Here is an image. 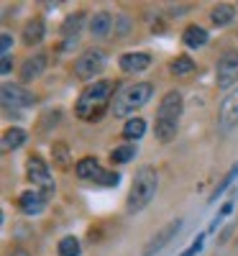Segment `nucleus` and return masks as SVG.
<instances>
[{
  "instance_id": "obj_1",
  "label": "nucleus",
  "mask_w": 238,
  "mask_h": 256,
  "mask_svg": "<svg viewBox=\"0 0 238 256\" xmlns=\"http://www.w3.org/2000/svg\"><path fill=\"white\" fill-rule=\"evenodd\" d=\"M180 118H182V95L177 90H169L156 110V120H154V136L162 144H169L180 131Z\"/></svg>"
},
{
  "instance_id": "obj_2",
  "label": "nucleus",
  "mask_w": 238,
  "mask_h": 256,
  "mask_svg": "<svg viewBox=\"0 0 238 256\" xmlns=\"http://www.w3.org/2000/svg\"><path fill=\"white\" fill-rule=\"evenodd\" d=\"M159 190V174L154 166H141L136 177H134V184H131V192H128V200H126V212L128 216H136L141 212L151 200H154Z\"/></svg>"
},
{
  "instance_id": "obj_3",
  "label": "nucleus",
  "mask_w": 238,
  "mask_h": 256,
  "mask_svg": "<svg viewBox=\"0 0 238 256\" xmlns=\"http://www.w3.org/2000/svg\"><path fill=\"white\" fill-rule=\"evenodd\" d=\"M154 95V88L148 82H136V84H118V90L110 102V113L116 118H126L134 110H138L141 105H146Z\"/></svg>"
},
{
  "instance_id": "obj_4",
  "label": "nucleus",
  "mask_w": 238,
  "mask_h": 256,
  "mask_svg": "<svg viewBox=\"0 0 238 256\" xmlns=\"http://www.w3.org/2000/svg\"><path fill=\"white\" fill-rule=\"evenodd\" d=\"M113 95V82H108V80H100L95 84H90V88H84L77 105H74V113L77 118L82 120H95L100 116V108L110 100Z\"/></svg>"
},
{
  "instance_id": "obj_5",
  "label": "nucleus",
  "mask_w": 238,
  "mask_h": 256,
  "mask_svg": "<svg viewBox=\"0 0 238 256\" xmlns=\"http://www.w3.org/2000/svg\"><path fill=\"white\" fill-rule=\"evenodd\" d=\"M105 64H108L105 52H100V49H88L84 54H80L77 62H74V77H77V80H95V77L105 70Z\"/></svg>"
},
{
  "instance_id": "obj_6",
  "label": "nucleus",
  "mask_w": 238,
  "mask_h": 256,
  "mask_svg": "<svg viewBox=\"0 0 238 256\" xmlns=\"http://www.w3.org/2000/svg\"><path fill=\"white\" fill-rule=\"evenodd\" d=\"M215 82H218L220 90H230L238 82V52L236 49L226 52L218 59V64H215Z\"/></svg>"
},
{
  "instance_id": "obj_7",
  "label": "nucleus",
  "mask_w": 238,
  "mask_h": 256,
  "mask_svg": "<svg viewBox=\"0 0 238 256\" xmlns=\"http://www.w3.org/2000/svg\"><path fill=\"white\" fill-rule=\"evenodd\" d=\"M26 174L31 180V184L36 190H44L46 195H54V177H52V169L44 164L41 156H28L26 162Z\"/></svg>"
},
{
  "instance_id": "obj_8",
  "label": "nucleus",
  "mask_w": 238,
  "mask_h": 256,
  "mask_svg": "<svg viewBox=\"0 0 238 256\" xmlns=\"http://www.w3.org/2000/svg\"><path fill=\"white\" fill-rule=\"evenodd\" d=\"M0 100H3V108H31L36 102L34 92H28L20 84H3L0 88Z\"/></svg>"
},
{
  "instance_id": "obj_9",
  "label": "nucleus",
  "mask_w": 238,
  "mask_h": 256,
  "mask_svg": "<svg viewBox=\"0 0 238 256\" xmlns=\"http://www.w3.org/2000/svg\"><path fill=\"white\" fill-rule=\"evenodd\" d=\"M182 228V218H177V220H172V223H166L162 230H156V236H151V241L144 246V251H141V256H156L172 238L177 236V230Z\"/></svg>"
},
{
  "instance_id": "obj_10",
  "label": "nucleus",
  "mask_w": 238,
  "mask_h": 256,
  "mask_svg": "<svg viewBox=\"0 0 238 256\" xmlns=\"http://www.w3.org/2000/svg\"><path fill=\"white\" fill-rule=\"evenodd\" d=\"M218 126L220 131H233V128L238 126V90L228 92L226 100L220 102V110H218Z\"/></svg>"
},
{
  "instance_id": "obj_11",
  "label": "nucleus",
  "mask_w": 238,
  "mask_h": 256,
  "mask_svg": "<svg viewBox=\"0 0 238 256\" xmlns=\"http://www.w3.org/2000/svg\"><path fill=\"white\" fill-rule=\"evenodd\" d=\"M46 202H49V195L44 190H26L24 195H20V200H18V205H20V210L26 212V216H38V212H44V208H46Z\"/></svg>"
},
{
  "instance_id": "obj_12",
  "label": "nucleus",
  "mask_w": 238,
  "mask_h": 256,
  "mask_svg": "<svg viewBox=\"0 0 238 256\" xmlns=\"http://www.w3.org/2000/svg\"><path fill=\"white\" fill-rule=\"evenodd\" d=\"M118 64H120V70L126 74H138V72H146L151 67V54H146V52H128V54L120 56Z\"/></svg>"
},
{
  "instance_id": "obj_13",
  "label": "nucleus",
  "mask_w": 238,
  "mask_h": 256,
  "mask_svg": "<svg viewBox=\"0 0 238 256\" xmlns=\"http://www.w3.org/2000/svg\"><path fill=\"white\" fill-rule=\"evenodd\" d=\"M44 70H46V54H34V56H28L24 62V67H20V80L34 82Z\"/></svg>"
},
{
  "instance_id": "obj_14",
  "label": "nucleus",
  "mask_w": 238,
  "mask_h": 256,
  "mask_svg": "<svg viewBox=\"0 0 238 256\" xmlns=\"http://www.w3.org/2000/svg\"><path fill=\"white\" fill-rule=\"evenodd\" d=\"M44 34H46L44 20H41V18L28 20V24L24 26V44H26V46H36V44H41V38H44Z\"/></svg>"
},
{
  "instance_id": "obj_15",
  "label": "nucleus",
  "mask_w": 238,
  "mask_h": 256,
  "mask_svg": "<svg viewBox=\"0 0 238 256\" xmlns=\"http://www.w3.org/2000/svg\"><path fill=\"white\" fill-rule=\"evenodd\" d=\"M208 31L202 28V26H187L184 28V34H182V41H184V46H190V49H200V46H205L208 44Z\"/></svg>"
},
{
  "instance_id": "obj_16",
  "label": "nucleus",
  "mask_w": 238,
  "mask_h": 256,
  "mask_svg": "<svg viewBox=\"0 0 238 256\" xmlns=\"http://www.w3.org/2000/svg\"><path fill=\"white\" fill-rule=\"evenodd\" d=\"M110 28H113V16L110 13L100 10V13H95L90 18V34L92 36H108V34H110Z\"/></svg>"
},
{
  "instance_id": "obj_17",
  "label": "nucleus",
  "mask_w": 238,
  "mask_h": 256,
  "mask_svg": "<svg viewBox=\"0 0 238 256\" xmlns=\"http://www.w3.org/2000/svg\"><path fill=\"white\" fill-rule=\"evenodd\" d=\"M74 172H77L80 180H95L102 169H100V164H98L95 156H84V159H80V162L74 164Z\"/></svg>"
},
{
  "instance_id": "obj_18",
  "label": "nucleus",
  "mask_w": 238,
  "mask_h": 256,
  "mask_svg": "<svg viewBox=\"0 0 238 256\" xmlns=\"http://www.w3.org/2000/svg\"><path fill=\"white\" fill-rule=\"evenodd\" d=\"M24 144H26V131L24 128H8V131L3 134V141H0L3 152H13V148L24 146Z\"/></svg>"
},
{
  "instance_id": "obj_19",
  "label": "nucleus",
  "mask_w": 238,
  "mask_h": 256,
  "mask_svg": "<svg viewBox=\"0 0 238 256\" xmlns=\"http://www.w3.org/2000/svg\"><path fill=\"white\" fill-rule=\"evenodd\" d=\"M233 16H236V8H233V6H228V3L215 6V8H212V13H210V18H212V24H215V26H228L230 20H233Z\"/></svg>"
},
{
  "instance_id": "obj_20",
  "label": "nucleus",
  "mask_w": 238,
  "mask_h": 256,
  "mask_svg": "<svg viewBox=\"0 0 238 256\" xmlns=\"http://www.w3.org/2000/svg\"><path fill=\"white\" fill-rule=\"evenodd\" d=\"M144 134H146V120H141V118H131L123 126V138H128V141H138Z\"/></svg>"
},
{
  "instance_id": "obj_21",
  "label": "nucleus",
  "mask_w": 238,
  "mask_h": 256,
  "mask_svg": "<svg viewBox=\"0 0 238 256\" xmlns=\"http://www.w3.org/2000/svg\"><path fill=\"white\" fill-rule=\"evenodd\" d=\"M82 24H84V16L82 13H74V16H70L67 20H64V26H62V34L67 36V38H77V34H80V28H82Z\"/></svg>"
},
{
  "instance_id": "obj_22",
  "label": "nucleus",
  "mask_w": 238,
  "mask_h": 256,
  "mask_svg": "<svg viewBox=\"0 0 238 256\" xmlns=\"http://www.w3.org/2000/svg\"><path fill=\"white\" fill-rule=\"evenodd\" d=\"M134 156H136V146L126 144V146H118L116 152L110 154V162H113V164H126V162H131Z\"/></svg>"
},
{
  "instance_id": "obj_23",
  "label": "nucleus",
  "mask_w": 238,
  "mask_h": 256,
  "mask_svg": "<svg viewBox=\"0 0 238 256\" xmlns=\"http://www.w3.org/2000/svg\"><path fill=\"white\" fill-rule=\"evenodd\" d=\"M59 256H80V241L74 236H64L59 241Z\"/></svg>"
},
{
  "instance_id": "obj_24",
  "label": "nucleus",
  "mask_w": 238,
  "mask_h": 256,
  "mask_svg": "<svg viewBox=\"0 0 238 256\" xmlns=\"http://www.w3.org/2000/svg\"><path fill=\"white\" fill-rule=\"evenodd\" d=\"M194 70V62L190 56H177L174 62H172V74H177V77H184Z\"/></svg>"
},
{
  "instance_id": "obj_25",
  "label": "nucleus",
  "mask_w": 238,
  "mask_h": 256,
  "mask_svg": "<svg viewBox=\"0 0 238 256\" xmlns=\"http://www.w3.org/2000/svg\"><path fill=\"white\" fill-rule=\"evenodd\" d=\"M95 184H100V187H116L118 182H120V174L118 172H113V169H102V172L92 180Z\"/></svg>"
},
{
  "instance_id": "obj_26",
  "label": "nucleus",
  "mask_w": 238,
  "mask_h": 256,
  "mask_svg": "<svg viewBox=\"0 0 238 256\" xmlns=\"http://www.w3.org/2000/svg\"><path fill=\"white\" fill-rule=\"evenodd\" d=\"M236 174H238V164H233V166H230V172H228V174L223 177V182H220L218 187H215V192L210 195V202H215V200H218V198L223 195V192H226V187H228V184L233 182V177H236Z\"/></svg>"
},
{
  "instance_id": "obj_27",
  "label": "nucleus",
  "mask_w": 238,
  "mask_h": 256,
  "mask_svg": "<svg viewBox=\"0 0 238 256\" xmlns=\"http://www.w3.org/2000/svg\"><path fill=\"white\" fill-rule=\"evenodd\" d=\"M10 46H13V38H10V34H3V36H0V52H3V56H8Z\"/></svg>"
},
{
  "instance_id": "obj_28",
  "label": "nucleus",
  "mask_w": 238,
  "mask_h": 256,
  "mask_svg": "<svg viewBox=\"0 0 238 256\" xmlns=\"http://www.w3.org/2000/svg\"><path fill=\"white\" fill-rule=\"evenodd\" d=\"M205 236H208V233H202V236H200L198 241H194V244H192V246H190V248L182 254V256H194V254H198V251L202 248V238H205Z\"/></svg>"
},
{
  "instance_id": "obj_29",
  "label": "nucleus",
  "mask_w": 238,
  "mask_h": 256,
  "mask_svg": "<svg viewBox=\"0 0 238 256\" xmlns=\"http://www.w3.org/2000/svg\"><path fill=\"white\" fill-rule=\"evenodd\" d=\"M10 70H13V59H10V56H3V62H0V72L10 74Z\"/></svg>"
},
{
  "instance_id": "obj_30",
  "label": "nucleus",
  "mask_w": 238,
  "mask_h": 256,
  "mask_svg": "<svg viewBox=\"0 0 238 256\" xmlns=\"http://www.w3.org/2000/svg\"><path fill=\"white\" fill-rule=\"evenodd\" d=\"M56 152H59V164L67 166V146H64V144H56Z\"/></svg>"
},
{
  "instance_id": "obj_31",
  "label": "nucleus",
  "mask_w": 238,
  "mask_h": 256,
  "mask_svg": "<svg viewBox=\"0 0 238 256\" xmlns=\"http://www.w3.org/2000/svg\"><path fill=\"white\" fill-rule=\"evenodd\" d=\"M10 256H28V251H24V248H16Z\"/></svg>"
}]
</instances>
